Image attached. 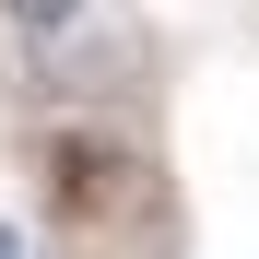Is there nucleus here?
Returning <instances> with one entry per match:
<instances>
[{
    "instance_id": "obj_1",
    "label": "nucleus",
    "mask_w": 259,
    "mask_h": 259,
    "mask_svg": "<svg viewBox=\"0 0 259 259\" xmlns=\"http://www.w3.org/2000/svg\"><path fill=\"white\" fill-rule=\"evenodd\" d=\"M48 200H59V212H106V200H118V153H106V142H59V153H48Z\"/></svg>"
},
{
    "instance_id": "obj_2",
    "label": "nucleus",
    "mask_w": 259,
    "mask_h": 259,
    "mask_svg": "<svg viewBox=\"0 0 259 259\" xmlns=\"http://www.w3.org/2000/svg\"><path fill=\"white\" fill-rule=\"evenodd\" d=\"M0 12H12V35H24V48H71V35L95 24V0H0Z\"/></svg>"
},
{
    "instance_id": "obj_3",
    "label": "nucleus",
    "mask_w": 259,
    "mask_h": 259,
    "mask_svg": "<svg viewBox=\"0 0 259 259\" xmlns=\"http://www.w3.org/2000/svg\"><path fill=\"white\" fill-rule=\"evenodd\" d=\"M0 259H24V236H12V224H0Z\"/></svg>"
}]
</instances>
